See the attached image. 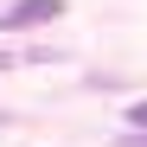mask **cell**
Wrapping results in <instances>:
<instances>
[{
    "mask_svg": "<svg viewBox=\"0 0 147 147\" xmlns=\"http://www.w3.org/2000/svg\"><path fill=\"white\" fill-rule=\"evenodd\" d=\"M64 0H13V7H0V32H19V26H45V19H58Z\"/></svg>",
    "mask_w": 147,
    "mask_h": 147,
    "instance_id": "obj_1",
    "label": "cell"
},
{
    "mask_svg": "<svg viewBox=\"0 0 147 147\" xmlns=\"http://www.w3.org/2000/svg\"><path fill=\"white\" fill-rule=\"evenodd\" d=\"M128 128H147V102H128Z\"/></svg>",
    "mask_w": 147,
    "mask_h": 147,
    "instance_id": "obj_2",
    "label": "cell"
},
{
    "mask_svg": "<svg viewBox=\"0 0 147 147\" xmlns=\"http://www.w3.org/2000/svg\"><path fill=\"white\" fill-rule=\"evenodd\" d=\"M121 147H147V128H128V134H121Z\"/></svg>",
    "mask_w": 147,
    "mask_h": 147,
    "instance_id": "obj_3",
    "label": "cell"
}]
</instances>
